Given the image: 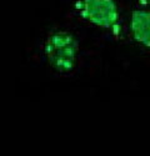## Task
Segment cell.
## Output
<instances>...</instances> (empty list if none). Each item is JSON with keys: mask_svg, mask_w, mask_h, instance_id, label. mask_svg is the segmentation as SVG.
<instances>
[{"mask_svg": "<svg viewBox=\"0 0 150 156\" xmlns=\"http://www.w3.org/2000/svg\"><path fill=\"white\" fill-rule=\"evenodd\" d=\"M78 43L68 33H55L49 37L45 53L49 62L58 70H69L77 58Z\"/></svg>", "mask_w": 150, "mask_h": 156, "instance_id": "1", "label": "cell"}, {"mask_svg": "<svg viewBox=\"0 0 150 156\" xmlns=\"http://www.w3.org/2000/svg\"><path fill=\"white\" fill-rule=\"evenodd\" d=\"M134 37L141 44L150 46V11H134L131 18Z\"/></svg>", "mask_w": 150, "mask_h": 156, "instance_id": "3", "label": "cell"}, {"mask_svg": "<svg viewBox=\"0 0 150 156\" xmlns=\"http://www.w3.org/2000/svg\"><path fill=\"white\" fill-rule=\"evenodd\" d=\"M81 15L100 27L111 28L118 20L116 8L112 0H83L78 4Z\"/></svg>", "mask_w": 150, "mask_h": 156, "instance_id": "2", "label": "cell"}]
</instances>
